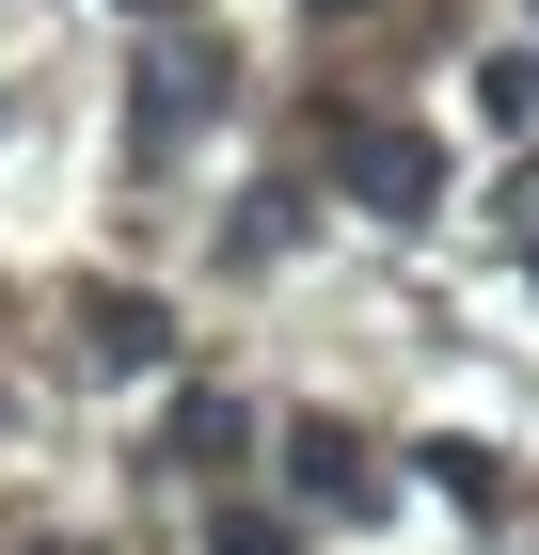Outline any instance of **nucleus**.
I'll use <instances>...</instances> for the list:
<instances>
[{
  "instance_id": "obj_1",
  "label": "nucleus",
  "mask_w": 539,
  "mask_h": 555,
  "mask_svg": "<svg viewBox=\"0 0 539 555\" xmlns=\"http://www.w3.org/2000/svg\"><path fill=\"white\" fill-rule=\"evenodd\" d=\"M333 175H349L381 222H428V191H445V143H428V128H397V112H349V128H333Z\"/></svg>"
},
{
  "instance_id": "obj_2",
  "label": "nucleus",
  "mask_w": 539,
  "mask_h": 555,
  "mask_svg": "<svg viewBox=\"0 0 539 555\" xmlns=\"http://www.w3.org/2000/svg\"><path fill=\"white\" fill-rule=\"evenodd\" d=\"M175 461H191V476H239L254 461V413H239V397H191V413H175Z\"/></svg>"
},
{
  "instance_id": "obj_3",
  "label": "nucleus",
  "mask_w": 539,
  "mask_h": 555,
  "mask_svg": "<svg viewBox=\"0 0 539 555\" xmlns=\"http://www.w3.org/2000/svg\"><path fill=\"white\" fill-rule=\"evenodd\" d=\"M286 476L318 508H365V476H349V428H286Z\"/></svg>"
},
{
  "instance_id": "obj_4",
  "label": "nucleus",
  "mask_w": 539,
  "mask_h": 555,
  "mask_svg": "<svg viewBox=\"0 0 539 555\" xmlns=\"http://www.w3.org/2000/svg\"><path fill=\"white\" fill-rule=\"evenodd\" d=\"M159 349H175L159 301H95V365H159Z\"/></svg>"
},
{
  "instance_id": "obj_5",
  "label": "nucleus",
  "mask_w": 539,
  "mask_h": 555,
  "mask_svg": "<svg viewBox=\"0 0 539 555\" xmlns=\"http://www.w3.org/2000/svg\"><path fill=\"white\" fill-rule=\"evenodd\" d=\"M222 555H286V508H222Z\"/></svg>"
},
{
  "instance_id": "obj_6",
  "label": "nucleus",
  "mask_w": 539,
  "mask_h": 555,
  "mask_svg": "<svg viewBox=\"0 0 539 555\" xmlns=\"http://www.w3.org/2000/svg\"><path fill=\"white\" fill-rule=\"evenodd\" d=\"M318 16H333V0H318ZM349 16H365V0H349Z\"/></svg>"
},
{
  "instance_id": "obj_7",
  "label": "nucleus",
  "mask_w": 539,
  "mask_h": 555,
  "mask_svg": "<svg viewBox=\"0 0 539 555\" xmlns=\"http://www.w3.org/2000/svg\"><path fill=\"white\" fill-rule=\"evenodd\" d=\"M143 16H159V0H143Z\"/></svg>"
},
{
  "instance_id": "obj_8",
  "label": "nucleus",
  "mask_w": 539,
  "mask_h": 555,
  "mask_svg": "<svg viewBox=\"0 0 539 555\" xmlns=\"http://www.w3.org/2000/svg\"><path fill=\"white\" fill-rule=\"evenodd\" d=\"M524 255H539V238H524Z\"/></svg>"
}]
</instances>
